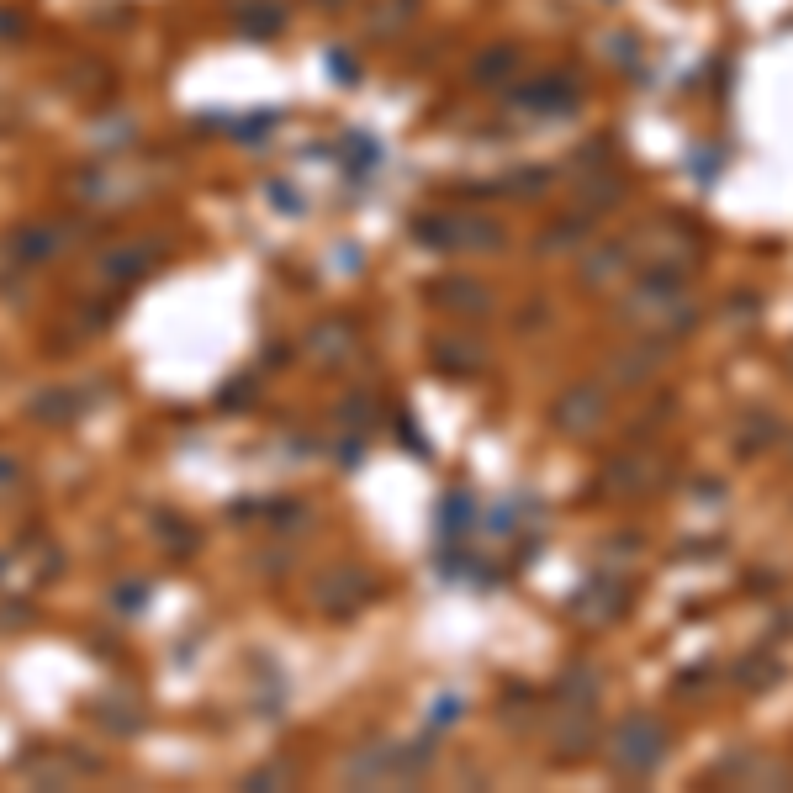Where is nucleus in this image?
Wrapping results in <instances>:
<instances>
[{
  "instance_id": "1",
  "label": "nucleus",
  "mask_w": 793,
  "mask_h": 793,
  "mask_svg": "<svg viewBox=\"0 0 793 793\" xmlns=\"http://www.w3.org/2000/svg\"><path fill=\"white\" fill-rule=\"evenodd\" d=\"M661 751H667V730H661L651 714L624 719L619 735H614V762H619V772H635V778H645V772L661 762Z\"/></svg>"
}]
</instances>
